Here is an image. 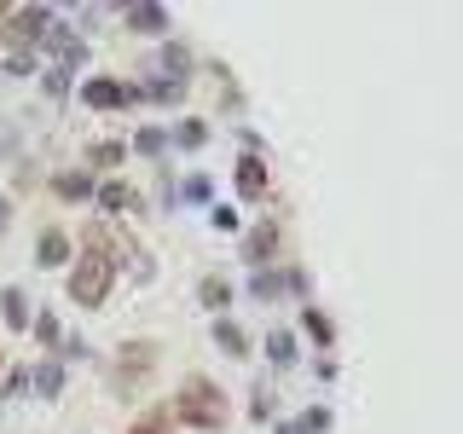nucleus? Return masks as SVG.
Instances as JSON below:
<instances>
[{"label": "nucleus", "instance_id": "1", "mask_svg": "<svg viewBox=\"0 0 463 434\" xmlns=\"http://www.w3.org/2000/svg\"><path fill=\"white\" fill-rule=\"evenodd\" d=\"M116 284V250H105V231H93V250L70 260V301L76 307H99Z\"/></svg>", "mask_w": 463, "mask_h": 434}, {"label": "nucleus", "instance_id": "2", "mask_svg": "<svg viewBox=\"0 0 463 434\" xmlns=\"http://www.w3.org/2000/svg\"><path fill=\"white\" fill-rule=\"evenodd\" d=\"M174 417L192 429H221L226 423V394L209 382V376H192V382L180 388V400H174Z\"/></svg>", "mask_w": 463, "mask_h": 434}, {"label": "nucleus", "instance_id": "3", "mask_svg": "<svg viewBox=\"0 0 463 434\" xmlns=\"http://www.w3.org/2000/svg\"><path fill=\"white\" fill-rule=\"evenodd\" d=\"M52 24H58V18L41 6V0H35V6H12V18H6V29H0V41H12V47H29V52H35L41 41H47Z\"/></svg>", "mask_w": 463, "mask_h": 434}, {"label": "nucleus", "instance_id": "4", "mask_svg": "<svg viewBox=\"0 0 463 434\" xmlns=\"http://www.w3.org/2000/svg\"><path fill=\"white\" fill-rule=\"evenodd\" d=\"M81 105L87 110H122V105H134V87L116 81V76H87L81 81Z\"/></svg>", "mask_w": 463, "mask_h": 434}, {"label": "nucleus", "instance_id": "5", "mask_svg": "<svg viewBox=\"0 0 463 434\" xmlns=\"http://www.w3.org/2000/svg\"><path fill=\"white\" fill-rule=\"evenodd\" d=\"M0 313H6V330H12V336H24V330H29V318H35V313H29V296H24L18 284H6V289H0Z\"/></svg>", "mask_w": 463, "mask_h": 434}, {"label": "nucleus", "instance_id": "6", "mask_svg": "<svg viewBox=\"0 0 463 434\" xmlns=\"http://www.w3.org/2000/svg\"><path fill=\"white\" fill-rule=\"evenodd\" d=\"M128 29H139V35H163L168 18H163L156 0H128Z\"/></svg>", "mask_w": 463, "mask_h": 434}, {"label": "nucleus", "instance_id": "7", "mask_svg": "<svg viewBox=\"0 0 463 434\" xmlns=\"http://www.w3.org/2000/svg\"><path fill=\"white\" fill-rule=\"evenodd\" d=\"M35 267H70V238L58 226L41 231V243H35Z\"/></svg>", "mask_w": 463, "mask_h": 434}, {"label": "nucleus", "instance_id": "8", "mask_svg": "<svg viewBox=\"0 0 463 434\" xmlns=\"http://www.w3.org/2000/svg\"><path fill=\"white\" fill-rule=\"evenodd\" d=\"M99 209H110V214H122V209H139V197L128 192L122 180H110V185H99Z\"/></svg>", "mask_w": 463, "mask_h": 434}, {"label": "nucleus", "instance_id": "9", "mask_svg": "<svg viewBox=\"0 0 463 434\" xmlns=\"http://www.w3.org/2000/svg\"><path fill=\"white\" fill-rule=\"evenodd\" d=\"M260 185H267V168H260L255 156H243V163H238V192L243 197H260Z\"/></svg>", "mask_w": 463, "mask_h": 434}, {"label": "nucleus", "instance_id": "10", "mask_svg": "<svg viewBox=\"0 0 463 434\" xmlns=\"http://www.w3.org/2000/svg\"><path fill=\"white\" fill-rule=\"evenodd\" d=\"M52 192H58V197H76V203H81L87 192H93V180H87L81 168H70V174H58V180H52Z\"/></svg>", "mask_w": 463, "mask_h": 434}, {"label": "nucleus", "instance_id": "11", "mask_svg": "<svg viewBox=\"0 0 463 434\" xmlns=\"http://www.w3.org/2000/svg\"><path fill=\"white\" fill-rule=\"evenodd\" d=\"M0 70H6V76H35L41 64H35V52H29V47H12V52H6V64H0Z\"/></svg>", "mask_w": 463, "mask_h": 434}, {"label": "nucleus", "instance_id": "12", "mask_svg": "<svg viewBox=\"0 0 463 434\" xmlns=\"http://www.w3.org/2000/svg\"><path fill=\"white\" fill-rule=\"evenodd\" d=\"M29 325H35V342H41V347H58V318H52V313H35Z\"/></svg>", "mask_w": 463, "mask_h": 434}, {"label": "nucleus", "instance_id": "13", "mask_svg": "<svg viewBox=\"0 0 463 434\" xmlns=\"http://www.w3.org/2000/svg\"><path fill=\"white\" fill-rule=\"evenodd\" d=\"M122 145H116V139H105V145H93V168H116V163H122Z\"/></svg>", "mask_w": 463, "mask_h": 434}, {"label": "nucleus", "instance_id": "14", "mask_svg": "<svg viewBox=\"0 0 463 434\" xmlns=\"http://www.w3.org/2000/svg\"><path fill=\"white\" fill-rule=\"evenodd\" d=\"M58 382H64V371H58V365H41V371H35V394H47V400H52V394H58Z\"/></svg>", "mask_w": 463, "mask_h": 434}, {"label": "nucleus", "instance_id": "15", "mask_svg": "<svg viewBox=\"0 0 463 434\" xmlns=\"http://www.w3.org/2000/svg\"><path fill=\"white\" fill-rule=\"evenodd\" d=\"M128 434H168V411H151V417H139Z\"/></svg>", "mask_w": 463, "mask_h": 434}, {"label": "nucleus", "instance_id": "16", "mask_svg": "<svg viewBox=\"0 0 463 434\" xmlns=\"http://www.w3.org/2000/svg\"><path fill=\"white\" fill-rule=\"evenodd\" d=\"M203 301H209V307H221V301H226V284L209 278V284H203Z\"/></svg>", "mask_w": 463, "mask_h": 434}, {"label": "nucleus", "instance_id": "17", "mask_svg": "<svg viewBox=\"0 0 463 434\" xmlns=\"http://www.w3.org/2000/svg\"><path fill=\"white\" fill-rule=\"evenodd\" d=\"M221 347H226V354H243V336L232 325H221Z\"/></svg>", "mask_w": 463, "mask_h": 434}, {"label": "nucleus", "instance_id": "18", "mask_svg": "<svg viewBox=\"0 0 463 434\" xmlns=\"http://www.w3.org/2000/svg\"><path fill=\"white\" fill-rule=\"evenodd\" d=\"M6 221H12V203H6V197H0V231H6Z\"/></svg>", "mask_w": 463, "mask_h": 434}, {"label": "nucleus", "instance_id": "19", "mask_svg": "<svg viewBox=\"0 0 463 434\" xmlns=\"http://www.w3.org/2000/svg\"><path fill=\"white\" fill-rule=\"evenodd\" d=\"M6 18H12V0H0V29H6Z\"/></svg>", "mask_w": 463, "mask_h": 434}, {"label": "nucleus", "instance_id": "20", "mask_svg": "<svg viewBox=\"0 0 463 434\" xmlns=\"http://www.w3.org/2000/svg\"><path fill=\"white\" fill-rule=\"evenodd\" d=\"M0 371H6V347H0Z\"/></svg>", "mask_w": 463, "mask_h": 434}, {"label": "nucleus", "instance_id": "21", "mask_svg": "<svg viewBox=\"0 0 463 434\" xmlns=\"http://www.w3.org/2000/svg\"><path fill=\"white\" fill-rule=\"evenodd\" d=\"M122 6H128V0H122Z\"/></svg>", "mask_w": 463, "mask_h": 434}]
</instances>
